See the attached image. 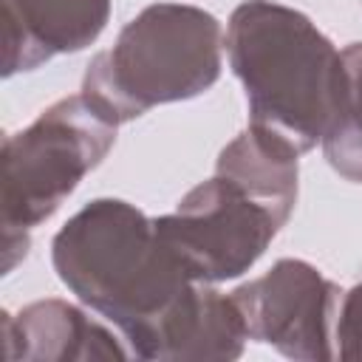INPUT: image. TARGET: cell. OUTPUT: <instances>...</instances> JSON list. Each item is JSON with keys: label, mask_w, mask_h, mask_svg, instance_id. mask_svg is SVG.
Wrapping results in <instances>:
<instances>
[{"label": "cell", "mask_w": 362, "mask_h": 362, "mask_svg": "<svg viewBox=\"0 0 362 362\" xmlns=\"http://www.w3.org/2000/svg\"><path fill=\"white\" fill-rule=\"evenodd\" d=\"M59 280L107 317L139 359H238L246 328L232 294L192 280L127 201L96 198L54 235Z\"/></svg>", "instance_id": "cell-1"}, {"label": "cell", "mask_w": 362, "mask_h": 362, "mask_svg": "<svg viewBox=\"0 0 362 362\" xmlns=\"http://www.w3.org/2000/svg\"><path fill=\"white\" fill-rule=\"evenodd\" d=\"M226 54L246 90L249 127L305 153L339 119L342 54L303 11L240 3L229 17Z\"/></svg>", "instance_id": "cell-2"}, {"label": "cell", "mask_w": 362, "mask_h": 362, "mask_svg": "<svg viewBox=\"0 0 362 362\" xmlns=\"http://www.w3.org/2000/svg\"><path fill=\"white\" fill-rule=\"evenodd\" d=\"M221 23L184 3L141 8L99 51L82 79V96L107 122L124 124L156 105L192 99L221 76Z\"/></svg>", "instance_id": "cell-3"}, {"label": "cell", "mask_w": 362, "mask_h": 362, "mask_svg": "<svg viewBox=\"0 0 362 362\" xmlns=\"http://www.w3.org/2000/svg\"><path fill=\"white\" fill-rule=\"evenodd\" d=\"M116 127L76 93L45 107L3 141V274L28 252V232L51 218L107 156Z\"/></svg>", "instance_id": "cell-4"}, {"label": "cell", "mask_w": 362, "mask_h": 362, "mask_svg": "<svg viewBox=\"0 0 362 362\" xmlns=\"http://www.w3.org/2000/svg\"><path fill=\"white\" fill-rule=\"evenodd\" d=\"M156 235L198 283H221L249 272L283 221L223 175L192 187L175 212L153 221Z\"/></svg>", "instance_id": "cell-5"}, {"label": "cell", "mask_w": 362, "mask_h": 362, "mask_svg": "<svg viewBox=\"0 0 362 362\" xmlns=\"http://www.w3.org/2000/svg\"><path fill=\"white\" fill-rule=\"evenodd\" d=\"M249 339L288 359H334V325L342 291L305 260L283 257L263 277L232 291Z\"/></svg>", "instance_id": "cell-6"}, {"label": "cell", "mask_w": 362, "mask_h": 362, "mask_svg": "<svg viewBox=\"0 0 362 362\" xmlns=\"http://www.w3.org/2000/svg\"><path fill=\"white\" fill-rule=\"evenodd\" d=\"M3 76L31 71L57 54L90 45L110 17V0H0Z\"/></svg>", "instance_id": "cell-7"}, {"label": "cell", "mask_w": 362, "mask_h": 362, "mask_svg": "<svg viewBox=\"0 0 362 362\" xmlns=\"http://www.w3.org/2000/svg\"><path fill=\"white\" fill-rule=\"evenodd\" d=\"M6 359H124L119 339L82 308L48 297L3 311Z\"/></svg>", "instance_id": "cell-8"}, {"label": "cell", "mask_w": 362, "mask_h": 362, "mask_svg": "<svg viewBox=\"0 0 362 362\" xmlns=\"http://www.w3.org/2000/svg\"><path fill=\"white\" fill-rule=\"evenodd\" d=\"M297 156L283 141L246 127L221 150L215 173L243 187L286 223L297 201Z\"/></svg>", "instance_id": "cell-9"}, {"label": "cell", "mask_w": 362, "mask_h": 362, "mask_svg": "<svg viewBox=\"0 0 362 362\" xmlns=\"http://www.w3.org/2000/svg\"><path fill=\"white\" fill-rule=\"evenodd\" d=\"M334 354L339 359H362V283L342 294L337 325H334Z\"/></svg>", "instance_id": "cell-10"}, {"label": "cell", "mask_w": 362, "mask_h": 362, "mask_svg": "<svg viewBox=\"0 0 362 362\" xmlns=\"http://www.w3.org/2000/svg\"><path fill=\"white\" fill-rule=\"evenodd\" d=\"M342 71H345V93H342L339 119L334 124L362 136V42H351L342 51Z\"/></svg>", "instance_id": "cell-11"}]
</instances>
